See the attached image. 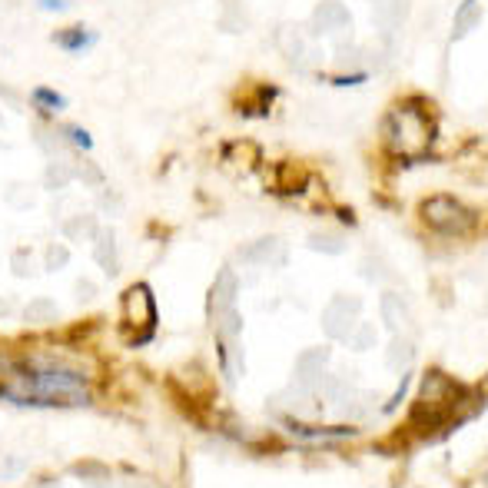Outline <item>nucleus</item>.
Here are the masks:
<instances>
[{"mask_svg": "<svg viewBox=\"0 0 488 488\" xmlns=\"http://www.w3.org/2000/svg\"><path fill=\"white\" fill-rule=\"evenodd\" d=\"M157 322V309H153V295L147 286H133L124 295V326L126 330H150Z\"/></svg>", "mask_w": 488, "mask_h": 488, "instance_id": "39448f33", "label": "nucleus"}, {"mask_svg": "<svg viewBox=\"0 0 488 488\" xmlns=\"http://www.w3.org/2000/svg\"><path fill=\"white\" fill-rule=\"evenodd\" d=\"M468 402H472V389L455 382V379H449V375L442 372H432L429 379L422 382L402 432H412L415 439L435 435V432H442L458 412L466 409Z\"/></svg>", "mask_w": 488, "mask_h": 488, "instance_id": "f257e3e1", "label": "nucleus"}, {"mask_svg": "<svg viewBox=\"0 0 488 488\" xmlns=\"http://www.w3.org/2000/svg\"><path fill=\"white\" fill-rule=\"evenodd\" d=\"M40 7H47V11H64V0H37Z\"/></svg>", "mask_w": 488, "mask_h": 488, "instance_id": "1a4fd4ad", "label": "nucleus"}, {"mask_svg": "<svg viewBox=\"0 0 488 488\" xmlns=\"http://www.w3.org/2000/svg\"><path fill=\"white\" fill-rule=\"evenodd\" d=\"M4 396L17 406H87L90 389L83 375L67 369H23Z\"/></svg>", "mask_w": 488, "mask_h": 488, "instance_id": "f03ea898", "label": "nucleus"}, {"mask_svg": "<svg viewBox=\"0 0 488 488\" xmlns=\"http://www.w3.org/2000/svg\"><path fill=\"white\" fill-rule=\"evenodd\" d=\"M34 103H37V107H44V110H64V107H67V100H64L60 93L50 90V87H37Z\"/></svg>", "mask_w": 488, "mask_h": 488, "instance_id": "0eeeda50", "label": "nucleus"}, {"mask_svg": "<svg viewBox=\"0 0 488 488\" xmlns=\"http://www.w3.org/2000/svg\"><path fill=\"white\" fill-rule=\"evenodd\" d=\"M67 133L70 137H73V143H77V147H90V137H87V133H83V130H80V126H67Z\"/></svg>", "mask_w": 488, "mask_h": 488, "instance_id": "6e6552de", "label": "nucleus"}, {"mask_svg": "<svg viewBox=\"0 0 488 488\" xmlns=\"http://www.w3.org/2000/svg\"><path fill=\"white\" fill-rule=\"evenodd\" d=\"M54 44L64 47V50H73V54H80V50H87V47L97 44V34L83 30V27H70V30H60V34L54 37Z\"/></svg>", "mask_w": 488, "mask_h": 488, "instance_id": "423d86ee", "label": "nucleus"}, {"mask_svg": "<svg viewBox=\"0 0 488 488\" xmlns=\"http://www.w3.org/2000/svg\"><path fill=\"white\" fill-rule=\"evenodd\" d=\"M435 140V120L422 110L419 100L396 103L386 116V147L392 157L419 159Z\"/></svg>", "mask_w": 488, "mask_h": 488, "instance_id": "7ed1b4c3", "label": "nucleus"}, {"mask_svg": "<svg viewBox=\"0 0 488 488\" xmlns=\"http://www.w3.org/2000/svg\"><path fill=\"white\" fill-rule=\"evenodd\" d=\"M419 219L432 233H439V236H468L472 229L478 227V213L472 210L468 203L462 200H455L449 193H439V196H429V200H422L419 203Z\"/></svg>", "mask_w": 488, "mask_h": 488, "instance_id": "20e7f679", "label": "nucleus"}]
</instances>
